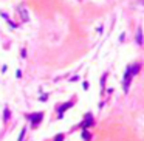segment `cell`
<instances>
[{
    "mask_svg": "<svg viewBox=\"0 0 144 141\" xmlns=\"http://www.w3.org/2000/svg\"><path fill=\"white\" fill-rule=\"evenodd\" d=\"M47 98H48V95H43V96H40V101L43 102V101H45V99H47Z\"/></svg>",
    "mask_w": 144,
    "mask_h": 141,
    "instance_id": "cell-13",
    "label": "cell"
},
{
    "mask_svg": "<svg viewBox=\"0 0 144 141\" xmlns=\"http://www.w3.org/2000/svg\"><path fill=\"white\" fill-rule=\"evenodd\" d=\"M132 73H130V70H129V67H127V70H125V75H124V82H122V85H124V93H127L129 92V87H130V81H132Z\"/></svg>",
    "mask_w": 144,
    "mask_h": 141,
    "instance_id": "cell-2",
    "label": "cell"
},
{
    "mask_svg": "<svg viewBox=\"0 0 144 141\" xmlns=\"http://www.w3.org/2000/svg\"><path fill=\"white\" fill-rule=\"evenodd\" d=\"M0 16H2V17H5L6 20H10V19H8V14H6V13H0Z\"/></svg>",
    "mask_w": 144,
    "mask_h": 141,
    "instance_id": "cell-12",
    "label": "cell"
},
{
    "mask_svg": "<svg viewBox=\"0 0 144 141\" xmlns=\"http://www.w3.org/2000/svg\"><path fill=\"white\" fill-rule=\"evenodd\" d=\"M139 64H133V65H130L129 67V70H130V73H132V76H135V75H138V72H139Z\"/></svg>",
    "mask_w": 144,
    "mask_h": 141,
    "instance_id": "cell-5",
    "label": "cell"
},
{
    "mask_svg": "<svg viewBox=\"0 0 144 141\" xmlns=\"http://www.w3.org/2000/svg\"><path fill=\"white\" fill-rule=\"evenodd\" d=\"M136 42H138V45H142V30L138 28L136 31Z\"/></svg>",
    "mask_w": 144,
    "mask_h": 141,
    "instance_id": "cell-6",
    "label": "cell"
},
{
    "mask_svg": "<svg viewBox=\"0 0 144 141\" xmlns=\"http://www.w3.org/2000/svg\"><path fill=\"white\" fill-rule=\"evenodd\" d=\"M82 138H84L85 141H88V139H90V133H88L87 130H82Z\"/></svg>",
    "mask_w": 144,
    "mask_h": 141,
    "instance_id": "cell-10",
    "label": "cell"
},
{
    "mask_svg": "<svg viewBox=\"0 0 144 141\" xmlns=\"http://www.w3.org/2000/svg\"><path fill=\"white\" fill-rule=\"evenodd\" d=\"M16 75H17V78H22V72H20V70H17V73H16Z\"/></svg>",
    "mask_w": 144,
    "mask_h": 141,
    "instance_id": "cell-14",
    "label": "cell"
},
{
    "mask_svg": "<svg viewBox=\"0 0 144 141\" xmlns=\"http://www.w3.org/2000/svg\"><path fill=\"white\" fill-rule=\"evenodd\" d=\"M19 11H20V14H22V20H28V13H26L22 6H19Z\"/></svg>",
    "mask_w": 144,
    "mask_h": 141,
    "instance_id": "cell-8",
    "label": "cell"
},
{
    "mask_svg": "<svg viewBox=\"0 0 144 141\" xmlns=\"http://www.w3.org/2000/svg\"><path fill=\"white\" fill-rule=\"evenodd\" d=\"M28 119L31 121V127H37L40 124V121L43 119V112L39 113H33V115H28Z\"/></svg>",
    "mask_w": 144,
    "mask_h": 141,
    "instance_id": "cell-1",
    "label": "cell"
},
{
    "mask_svg": "<svg viewBox=\"0 0 144 141\" xmlns=\"http://www.w3.org/2000/svg\"><path fill=\"white\" fill-rule=\"evenodd\" d=\"M10 116H11V112H10V109H8V107H5V112H3V121L6 122L8 119H10Z\"/></svg>",
    "mask_w": 144,
    "mask_h": 141,
    "instance_id": "cell-7",
    "label": "cell"
},
{
    "mask_svg": "<svg viewBox=\"0 0 144 141\" xmlns=\"http://www.w3.org/2000/svg\"><path fill=\"white\" fill-rule=\"evenodd\" d=\"M25 132H26V129H22V130H20V135H19V138H17V141H23V136H25Z\"/></svg>",
    "mask_w": 144,
    "mask_h": 141,
    "instance_id": "cell-9",
    "label": "cell"
},
{
    "mask_svg": "<svg viewBox=\"0 0 144 141\" xmlns=\"http://www.w3.org/2000/svg\"><path fill=\"white\" fill-rule=\"evenodd\" d=\"M93 124V116H92V113H87V116H85V121L82 122V124H81V127H82L84 130L87 129V127H90Z\"/></svg>",
    "mask_w": 144,
    "mask_h": 141,
    "instance_id": "cell-4",
    "label": "cell"
},
{
    "mask_svg": "<svg viewBox=\"0 0 144 141\" xmlns=\"http://www.w3.org/2000/svg\"><path fill=\"white\" fill-rule=\"evenodd\" d=\"M54 141H64V135H62V133L56 135V139H54Z\"/></svg>",
    "mask_w": 144,
    "mask_h": 141,
    "instance_id": "cell-11",
    "label": "cell"
},
{
    "mask_svg": "<svg viewBox=\"0 0 144 141\" xmlns=\"http://www.w3.org/2000/svg\"><path fill=\"white\" fill-rule=\"evenodd\" d=\"M70 107H73V102H71V101H70V102H65V104H62L60 107L57 109V113H59V118H62V116H64V113H65V112H67V110H68Z\"/></svg>",
    "mask_w": 144,
    "mask_h": 141,
    "instance_id": "cell-3",
    "label": "cell"
}]
</instances>
